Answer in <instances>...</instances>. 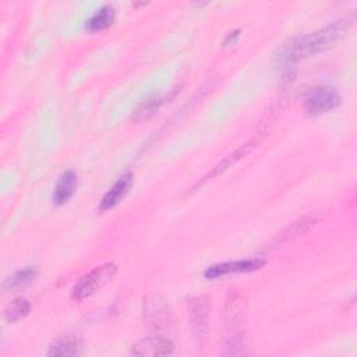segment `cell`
<instances>
[{"label": "cell", "instance_id": "obj_14", "mask_svg": "<svg viewBox=\"0 0 357 357\" xmlns=\"http://www.w3.org/2000/svg\"><path fill=\"white\" fill-rule=\"evenodd\" d=\"M113 20H114V8L110 6H103L86 21V29H89L91 32L103 31L112 25Z\"/></svg>", "mask_w": 357, "mask_h": 357}, {"label": "cell", "instance_id": "obj_2", "mask_svg": "<svg viewBox=\"0 0 357 357\" xmlns=\"http://www.w3.org/2000/svg\"><path fill=\"white\" fill-rule=\"evenodd\" d=\"M244 300L241 294L231 293L226 303V326L230 329V333L226 336L222 343V354L226 356H241L245 354V344L243 339V322H244Z\"/></svg>", "mask_w": 357, "mask_h": 357}, {"label": "cell", "instance_id": "obj_9", "mask_svg": "<svg viewBox=\"0 0 357 357\" xmlns=\"http://www.w3.org/2000/svg\"><path fill=\"white\" fill-rule=\"evenodd\" d=\"M77 187V173L74 170H66L57 180L53 190V204L63 205L66 204L74 194Z\"/></svg>", "mask_w": 357, "mask_h": 357}, {"label": "cell", "instance_id": "obj_3", "mask_svg": "<svg viewBox=\"0 0 357 357\" xmlns=\"http://www.w3.org/2000/svg\"><path fill=\"white\" fill-rule=\"evenodd\" d=\"M117 273V265L114 262H105L102 265L95 266L92 271L85 273L73 287L71 298L75 301H81L98 290H100L105 284H107L114 275Z\"/></svg>", "mask_w": 357, "mask_h": 357}, {"label": "cell", "instance_id": "obj_5", "mask_svg": "<svg viewBox=\"0 0 357 357\" xmlns=\"http://www.w3.org/2000/svg\"><path fill=\"white\" fill-rule=\"evenodd\" d=\"M340 103L339 93L331 86L311 88L304 98V109L310 114H322Z\"/></svg>", "mask_w": 357, "mask_h": 357}, {"label": "cell", "instance_id": "obj_12", "mask_svg": "<svg viewBox=\"0 0 357 357\" xmlns=\"http://www.w3.org/2000/svg\"><path fill=\"white\" fill-rule=\"evenodd\" d=\"M317 222V215L315 213H308V215H304L303 218L297 219L296 222L290 223L276 238V243L278 244H283V243H287L289 240L305 233L314 223Z\"/></svg>", "mask_w": 357, "mask_h": 357}, {"label": "cell", "instance_id": "obj_15", "mask_svg": "<svg viewBox=\"0 0 357 357\" xmlns=\"http://www.w3.org/2000/svg\"><path fill=\"white\" fill-rule=\"evenodd\" d=\"M31 311V303L26 298L18 297L13 300L4 310V318L7 322L13 324L25 318Z\"/></svg>", "mask_w": 357, "mask_h": 357}, {"label": "cell", "instance_id": "obj_11", "mask_svg": "<svg viewBox=\"0 0 357 357\" xmlns=\"http://www.w3.org/2000/svg\"><path fill=\"white\" fill-rule=\"evenodd\" d=\"M254 148V142H247V144H244V145H241L238 149H236L234 152H231L230 155H227V156H225L215 167H212V170L198 183V184H204L205 181H208V180H211L212 177H216V176H219L222 172H225L226 169H229L231 165H234L236 162H238L241 158H244L247 153H250L251 152V149Z\"/></svg>", "mask_w": 357, "mask_h": 357}, {"label": "cell", "instance_id": "obj_10", "mask_svg": "<svg viewBox=\"0 0 357 357\" xmlns=\"http://www.w3.org/2000/svg\"><path fill=\"white\" fill-rule=\"evenodd\" d=\"M82 343L79 339L68 336V337H61L53 342L49 346L47 356H56V357H73V356H79L82 354Z\"/></svg>", "mask_w": 357, "mask_h": 357}, {"label": "cell", "instance_id": "obj_8", "mask_svg": "<svg viewBox=\"0 0 357 357\" xmlns=\"http://www.w3.org/2000/svg\"><path fill=\"white\" fill-rule=\"evenodd\" d=\"M131 181H132V174L131 173H127V174H123L110 188L109 191L103 195V198L100 199V204H99V211L100 212H105L113 206H116L120 199L127 194V191L130 190L131 187Z\"/></svg>", "mask_w": 357, "mask_h": 357}, {"label": "cell", "instance_id": "obj_7", "mask_svg": "<svg viewBox=\"0 0 357 357\" xmlns=\"http://www.w3.org/2000/svg\"><path fill=\"white\" fill-rule=\"evenodd\" d=\"M173 349L174 346L170 340L159 336H149L135 342L131 347V353L141 357H159L170 354Z\"/></svg>", "mask_w": 357, "mask_h": 357}, {"label": "cell", "instance_id": "obj_4", "mask_svg": "<svg viewBox=\"0 0 357 357\" xmlns=\"http://www.w3.org/2000/svg\"><path fill=\"white\" fill-rule=\"evenodd\" d=\"M188 321L197 344H202L208 332L209 300L206 296H194L187 301Z\"/></svg>", "mask_w": 357, "mask_h": 357}, {"label": "cell", "instance_id": "obj_13", "mask_svg": "<svg viewBox=\"0 0 357 357\" xmlns=\"http://www.w3.org/2000/svg\"><path fill=\"white\" fill-rule=\"evenodd\" d=\"M38 275V271L35 266H26L24 269H20L17 272H14L11 276H8L4 283L3 287L6 290H15V289H21L25 287L26 284H29Z\"/></svg>", "mask_w": 357, "mask_h": 357}, {"label": "cell", "instance_id": "obj_16", "mask_svg": "<svg viewBox=\"0 0 357 357\" xmlns=\"http://www.w3.org/2000/svg\"><path fill=\"white\" fill-rule=\"evenodd\" d=\"M162 100L159 98H153V99H146L144 103H141L138 106V109L135 110V120H144L148 119L149 116H152L160 106Z\"/></svg>", "mask_w": 357, "mask_h": 357}, {"label": "cell", "instance_id": "obj_1", "mask_svg": "<svg viewBox=\"0 0 357 357\" xmlns=\"http://www.w3.org/2000/svg\"><path fill=\"white\" fill-rule=\"evenodd\" d=\"M350 24L351 20L344 17L328 24L326 26L315 32L293 40L283 50L282 59H284L286 61H298L333 47L344 38L346 32L350 28Z\"/></svg>", "mask_w": 357, "mask_h": 357}, {"label": "cell", "instance_id": "obj_6", "mask_svg": "<svg viewBox=\"0 0 357 357\" xmlns=\"http://www.w3.org/2000/svg\"><path fill=\"white\" fill-rule=\"evenodd\" d=\"M265 264L261 258H248V259H238V261H227L222 264H216L209 266L205 271V278L216 279L230 273H241V272H252L262 268Z\"/></svg>", "mask_w": 357, "mask_h": 357}]
</instances>
